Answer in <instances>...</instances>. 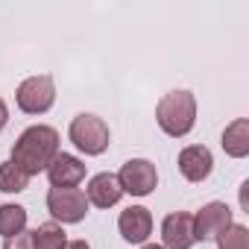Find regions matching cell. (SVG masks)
Masks as SVG:
<instances>
[{"instance_id": "1", "label": "cell", "mask_w": 249, "mask_h": 249, "mask_svg": "<svg viewBox=\"0 0 249 249\" xmlns=\"http://www.w3.org/2000/svg\"><path fill=\"white\" fill-rule=\"evenodd\" d=\"M56 156H59V132L53 126H47V123H36V126H27L18 135L9 161L33 179V176L44 173Z\"/></svg>"}, {"instance_id": "2", "label": "cell", "mask_w": 249, "mask_h": 249, "mask_svg": "<svg viewBox=\"0 0 249 249\" xmlns=\"http://www.w3.org/2000/svg\"><path fill=\"white\" fill-rule=\"evenodd\" d=\"M156 120L164 135L185 138L196 126V97L191 91H170L156 106Z\"/></svg>"}, {"instance_id": "3", "label": "cell", "mask_w": 249, "mask_h": 249, "mask_svg": "<svg viewBox=\"0 0 249 249\" xmlns=\"http://www.w3.org/2000/svg\"><path fill=\"white\" fill-rule=\"evenodd\" d=\"M68 138L73 141V147L85 156H103L108 150V141H111V132H108V123L97 114H76L71 120V129H68Z\"/></svg>"}, {"instance_id": "4", "label": "cell", "mask_w": 249, "mask_h": 249, "mask_svg": "<svg viewBox=\"0 0 249 249\" xmlns=\"http://www.w3.org/2000/svg\"><path fill=\"white\" fill-rule=\"evenodd\" d=\"M15 103L24 114H44L53 108L56 103V85H53V76L47 73H38V76H27L18 91H15Z\"/></svg>"}, {"instance_id": "5", "label": "cell", "mask_w": 249, "mask_h": 249, "mask_svg": "<svg viewBox=\"0 0 249 249\" xmlns=\"http://www.w3.org/2000/svg\"><path fill=\"white\" fill-rule=\"evenodd\" d=\"M47 211L59 226L82 223L88 214V196L79 188H50L47 191Z\"/></svg>"}, {"instance_id": "6", "label": "cell", "mask_w": 249, "mask_h": 249, "mask_svg": "<svg viewBox=\"0 0 249 249\" xmlns=\"http://www.w3.org/2000/svg\"><path fill=\"white\" fill-rule=\"evenodd\" d=\"M114 176H117L123 194H129V196H150L159 185V170L147 159H129Z\"/></svg>"}, {"instance_id": "7", "label": "cell", "mask_w": 249, "mask_h": 249, "mask_svg": "<svg viewBox=\"0 0 249 249\" xmlns=\"http://www.w3.org/2000/svg\"><path fill=\"white\" fill-rule=\"evenodd\" d=\"M231 223H234L231 208L226 202H208L194 214V234H196V240H214Z\"/></svg>"}, {"instance_id": "8", "label": "cell", "mask_w": 249, "mask_h": 249, "mask_svg": "<svg viewBox=\"0 0 249 249\" xmlns=\"http://www.w3.org/2000/svg\"><path fill=\"white\" fill-rule=\"evenodd\" d=\"M196 243L194 234V214L188 211H173L161 223V246L164 249H191Z\"/></svg>"}, {"instance_id": "9", "label": "cell", "mask_w": 249, "mask_h": 249, "mask_svg": "<svg viewBox=\"0 0 249 249\" xmlns=\"http://www.w3.org/2000/svg\"><path fill=\"white\" fill-rule=\"evenodd\" d=\"M117 229H120V237L126 243H147L150 234H153V214H150V208H144V205L123 208L120 217H117Z\"/></svg>"}, {"instance_id": "10", "label": "cell", "mask_w": 249, "mask_h": 249, "mask_svg": "<svg viewBox=\"0 0 249 249\" xmlns=\"http://www.w3.org/2000/svg\"><path fill=\"white\" fill-rule=\"evenodd\" d=\"M179 173L188 179V182H205L214 170V156L205 144H191L179 153Z\"/></svg>"}, {"instance_id": "11", "label": "cell", "mask_w": 249, "mask_h": 249, "mask_svg": "<svg viewBox=\"0 0 249 249\" xmlns=\"http://www.w3.org/2000/svg\"><path fill=\"white\" fill-rule=\"evenodd\" d=\"M44 173L50 179V188H76L85 179V161L71 153H59Z\"/></svg>"}, {"instance_id": "12", "label": "cell", "mask_w": 249, "mask_h": 249, "mask_svg": "<svg viewBox=\"0 0 249 249\" xmlns=\"http://www.w3.org/2000/svg\"><path fill=\"white\" fill-rule=\"evenodd\" d=\"M85 196H88V205L111 208V205H117V202H120L123 188H120V182H117V176H114V173H97V176H91Z\"/></svg>"}, {"instance_id": "13", "label": "cell", "mask_w": 249, "mask_h": 249, "mask_svg": "<svg viewBox=\"0 0 249 249\" xmlns=\"http://www.w3.org/2000/svg\"><path fill=\"white\" fill-rule=\"evenodd\" d=\"M223 150L231 159H246L249 156V117H234L223 129Z\"/></svg>"}, {"instance_id": "14", "label": "cell", "mask_w": 249, "mask_h": 249, "mask_svg": "<svg viewBox=\"0 0 249 249\" xmlns=\"http://www.w3.org/2000/svg\"><path fill=\"white\" fill-rule=\"evenodd\" d=\"M27 231V208L15 205V202H3L0 205V237H15Z\"/></svg>"}, {"instance_id": "15", "label": "cell", "mask_w": 249, "mask_h": 249, "mask_svg": "<svg viewBox=\"0 0 249 249\" xmlns=\"http://www.w3.org/2000/svg\"><path fill=\"white\" fill-rule=\"evenodd\" d=\"M33 237V249H65L68 246V234L59 223H44L36 231H30Z\"/></svg>"}, {"instance_id": "16", "label": "cell", "mask_w": 249, "mask_h": 249, "mask_svg": "<svg viewBox=\"0 0 249 249\" xmlns=\"http://www.w3.org/2000/svg\"><path fill=\"white\" fill-rule=\"evenodd\" d=\"M27 188H30V176L21 167H15L12 161L0 164V191L3 194H24Z\"/></svg>"}, {"instance_id": "17", "label": "cell", "mask_w": 249, "mask_h": 249, "mask_svg": "<svg viewBox=\"0 0 249 249\" xmlns=\"http://www.w3.org/2000/svg\"><path fill=\"white\" fill-rule=\"evenodd\" d=\"M214 240H217V249H249V229L240 223H231Z\"/></svg>"}, {"instance_id": "18", "label": "cell", "mask_w": 249, "mask_h": 249, "mask_svg": "<svg viewBox=\"0 0 249 249\" xmlns=\"http://www.w3.org/2000/svg\"><path fill=\"white\" fill-rule=\"evenodd\" d=\"M3 249H33V237H30V231H21V234H15V237H6Z\"/></svg>"}, {"instance_id": "19", "label": "cell", "mask_w": 249, "mask_h": 249, "mask_svg": "<svg viewBox=\"0 0 249 249\" xmlns=\"http://www.w3.org/2000/svg\"><path fill=\"white\" fill-rule=\"evenodd\" d=\"M6 123H9V106H6L3 100H0V132L6 129Z\"/></svg>"}, {"instance_id": "20", "label": "cell", "mask_w": 249, "mask_h": 249, "mask_svg": "<svg viewBox=\"0 0 249 249\" xmlns=\"http://www.w3.org/2000/svg\"><path fill=\"white\" fill-rule=\"evenodd\" d=\"M65 249H91V243H88V240H68Z\"/></svg>"}, {"instance_id": "21", "label": "cell", "mask_w": 249, "mask_h": 249, "mask_svg": "<svg viewBox=\"0 0 249 249\" xmlns=\"http://www.w3.org/2000/svg\"><path fill=\"white\" fill-rule=\"evenodd\" d=\"M246 188H249V182H243V185H240V208H243V211L249 208V202H246Z\"/></svg>"}, {"instance_id": "22", "label": "cell", "mask_w": 249, "mask_h": 249, "mask_svg": "<svg viewBox=\"0 0 249 249\" xmlns=\"http://www.w3.org/2000/svg\"><path fill=\"white\" fill-rule=\"evenodd\" d=\"M141 249H164V246H161V243H144Z\"/></svg>"}]
</instances>
